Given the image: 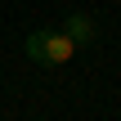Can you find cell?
<instances>
[{
    "instance_id": "obj_2",
    "label": "cell",
    "mask_w": 121,
    "mask_h": 121,
    "mask_svg": "<svg viewBox=\"0 0 121 121\" xmlns=\"http://www.w3.org/2000/svg\"><path fill=\"white\" fill-rule=\"evenodd\" d=\"M63 31L76 40V49H90V45L99 40V27H94V18H90V13H67Z\"/></svg>"
},
{
    "instance_id": "obj_1",
    "label": "cell",
    "mask_w": 121,
    "mask_h": 121,
    "mask_svg": "<svg viewBox=\"0 0 121 121\" xmlns=\"http://www.w3.org/2000/svg\"><path fill=\"white\" fill-rule=\"evenodd\" d=\"M22 54H27L36 67L58 72V67H67V63L76 58V40H72L67 31H31L27 45H22Z\"/></svg>"
}]
</instances>
